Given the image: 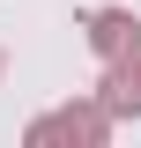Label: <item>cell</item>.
I'll return each mask as SVG.
<instances>
[{"mask_svg": "<svg viewBox=\"0 0 141 148\" xmlns=\"http://www.w3.org/2000/svg\"><path fill=\"white\" fill-rule=\"evenodd\" d=\"M82 30H89V52H97V59L141 52V15H134V8H97V15H82Z\"/></svg>", "mask_w": 141, "mask_h": 148, "instance_id": "6da1fadb", "label": "cell"}, {"mask_svg": "<svg viewBox=\"0 0 141 148\" xmlns=\"http://www.w3.org/2000/svg\"><path fill=\"white\" fill-rule=\"evenodd\" d=\"M97 104H104L111 119H141V67H134V52H126V59H104V74H97Z\"/></svg>", "mask_w": 141, "mask_h": 148, "instance_id": "7a4b0ae2", "label": "cell"}, {"mask_svg": "<svg viewBox=\"0 0 141 148\" xmlns=\"http://www.w3.org/2000/svg\"><path fill=\"white\" fill-rule=\"evenodd\" d=\"M0 67H8V52H0Z\"/></svg>", "mask_w": 141, "mask_h": 148, "instance_id": "5b68a950", "label": "cell"}, {"mask_svg": "<svg viewBox=\"0 0 141 148\" xmlns=\"http://www.w3.org/2000/svg\"><path fill=\"white\" fill-rule=\"evenodd\" d=\"M111 126H119V119H111L97 96H74V104H59V133H67L74 148H104V141H111Z\"/></svg>", "mask_w": 141, "mask_h": 148, "instance_id": "3957f363", "label": "cell"}, {"mask_svg": "<svg viewBox=\"0 0 141 148\" xmlns=\"http://www.w3.org/2000/svg\"><path fill=\"white\" fill-rule=\"evenodd\" d=\"M22 141H30V148H52V141H67V133H59V111L30 119V126H22Z\"/></svg>", "mask_w": 141, "mask_h": 148, "instance_id": "277c9868", "label": "cell"}, {"mask_svg": "<svg viewBox=\"0 0 141 148\" xmlns=\"http://www.w3.org/2000/svg\"><path fill=\"white\" fill-rule=\"evenodd\" d=\"M134 67H141V52H134Z\"/></svg>", "mask_w": 141, "mask_h": 148, "instance_id": "8992f818", "label": "cell"}]
</instances>
